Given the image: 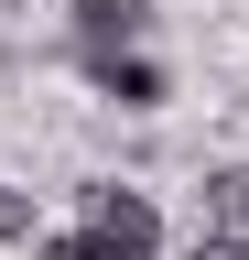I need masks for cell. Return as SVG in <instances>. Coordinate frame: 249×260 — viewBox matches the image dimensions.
Returning <instances> with one entry per match:
<instances>
[{
	"mask_svg": "<svg viewBox=\"0 0 249 260\" xmlns=\"http://www.w3.org/2000/svg\"><path fill=\"white\" fill-rule=\"evenodd\" d=\"M195 260H249V239H217V228H195Z\"/></svg>",
	"mask_w": 249,
	"mask_h": 260,
	"instance_id": "52a82bcc",
	"label": "cell"
},
{
	"mask_svg": "<svg viewBox=\"0 0 249 260\" xmlns=\"http://www.w3.org/2000/svg\"><path fill=\"white\" fill-rule=\"evenodd\" d=\"M76 76L109 98V109H130V119H152L173 98V76H163V54L152 44H76Z\"/></svg>",
	"mask_w": 249,
	"mask_h": 260,
	"instance_id": "6da1fadb",
	"label": "cell"
},
{
	"mask_svg": "<svg viewBox=\"0 0 249 260\" xmlns=\"http://www.w3.org/2000/svg\"><path fill=\"white\" fill-rule=\"evenodd\" d=\"M87 239H109L119 260H163V206L109 174V184H87Z\"/></svg>",
	"mask_w": 249,
	"mask_h": 260,
	"instance_id": "7a4b0ae2",
	"label": "cell"
},
{
	"mask_svg": "<svg viewBox=\"0 0 249 260\" xmlns=\"http://www.w3.org/2000/svg\"><path fill=\"white\" fill-rule=\"evenodd\" d=\"M76 44H152V0H65Z\"/></svg>",
	"mask_w": 249,
	"mask_h": 260,
	"instance_id": "3957f363",
	"label": "cell"
},
{
	"mask_svg": "<svg viewBox=\"0 0 249 260\" xmlns=\"http://www.w3.org/2000/svg\"><path fill=\"white\" fill-rule=\"evenodd\" d=\"M33 260H119V249L87 239V228H65V239H33Z\"/></svg>",
	"mask_w": 249,
	"mask_h": 260,
	"instance_id": "8992f818",
	"label": "cell"
},
{
	"mask_svg": "<svg viewBox=\"0 0 249 260\" xmlns=\"http://www.w3.org/2000/svg\"><path fill=\"white\" fill-rule=\"evenodd\" d=\"M195 206H206V228H217V239H249V162H206Z\"/></svg>",
	"mask_w": 249,
	"mask_h": 260,
	"instance_id": "277c9868",
	"label": "cell"
},
{
	"mask_svg": "<svg viewBox=\"0 0 249 260\" xmlns=\"http://www.w3.org/2000/svg\"><path fill=\"white\" fill-rule=\"evenodd\" d=\"M44 217H33V184H0V249H33Z\"/></svg>",
	"mask_w": 249,
	"mask_h": 260,
	"instance_id": "5b68a950",
	"label": "cell"
}]
</instances>
